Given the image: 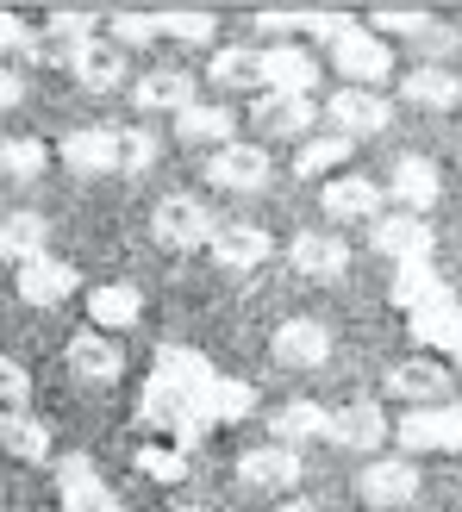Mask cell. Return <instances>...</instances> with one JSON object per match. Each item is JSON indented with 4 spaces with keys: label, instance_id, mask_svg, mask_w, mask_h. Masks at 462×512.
Masks as SVG:
<instances>
[{
    "label": "cell",
    "instance_id": "1",
    "mask_svg": "<svg viewBox=\"0 0 462 512\" xmlns=\"http://www.w3.org/2000/svg\"><path fill=\"white\" fill-rule=\"evenodd\" d=\"M150 157H157V138L150 132H107V125H94V132H75L63 138V163L69 169H82V175H138L150 169Z\"/></svg>",
    "mask_w": 462,
    "mask_h": 512
},
{
    "label": "cell",
    "instance_id": "2",
    "mask_svg": "<svg viewBox=\"0 0 462 512\" xmlns=\"http://www.w3.org/2000/svg\"><path fill=\"white\" fill-rule=\"evenodd\" d=\"M331 63H338V75L350 88H375V82H388V69H394V50L381 32H363V25H350V32L331 38Z\"/></svg>",
    "mask_w": 462,
    "mask_h": 512
},
{
    "label": "cell",
    "instance_id": "3",
    "mask_svg": "<svg viewBox=\"0 0 462 512\" xmlns=\"http://www.w3.org/2000/svg\"><path fill=\"white\" fill-rule=\"evenodd\" d=\"M150 232H157L163 250H194V244H213V219L194 194H169V200H157V213H150Z\"/></svg>",
    "mask_w": 462,
    "mask_h": 512
},
{
    "label": "cell",
    "instance_id": "4",
    "mask_svg": "<svg viewBox=\"0 0 462 512\" xmlns=\"http://www.w3.org/2000/svg\"><path fill=\"white\" fill-rule=\"evenodd\" d=\"M269 150L263 144H219L213 157H207V182L213 188H231V194H256V188H269Z\"/></svg>",
    "mask_w": 462,
    "mask_h": 512
},
{
    "label": "cell",
    "instance_id": "5",
    "mask_svg": "<svg viewBox=\"0 0 462 512\" xmlns=\"http://www.w3.org/2000/svg\"><path fill=\"white\" fill-rule=\"evenodd\" d=\"M325 119L338 125V138H369V132H388V119H394V107L381 100L375 88H338L325 100Z\"/></svg>",
    "mask_w": 462,
    "mask_h": 512
},
{
    "label": "cell",
    "instance_id": "6",
    "mask_svg": "<svg viewBox=\"0 0 462 512\" xmlns=\"http://www.w3.org/2000/svg\"><path fill=\"white\" fill-rule=\"evenodd\" d=\"M394 438L406 450H462V406H413Z\"/></svg>",
    "mask_w": 462,
    "mask_h": 512
},
{
    "label": "cell",
    "instance_id": "7",
    "mask_svg": "<svg viewBox=\"0 0 462 512\" xmlns=\"http://www.w3.org/2000/svg\"><path fill=\"white\" fill-rule=\"evenodd\" d=\"M269 356H275L281 369H319L325 356H331V331L319 319H288V325H275Z\"/></svg>",
    "mask_w": 462,
    "mask_h": 512
},
{
    "label": "cell",
    "instance_id": "8",
    "mask_svg": "<svg viewBox=\"0 0 462 512\" xmlns=\"http://www.w3.org/2000/svg\"><path fill=\"white\" fill-rule=\"evenodd\" d=\"M356 494L369 506H413L419 500V469L406 463V456H388V463H369L356 475Z\"/></svg>",
    "mask_w": 462,
    "mask_h": 512
},
{
    "label": "cell",
    "instance_id": "9",
    "mask_svg": "<svg viewBox=\"0 0 462 512\" xmlns=\"http://www.w3.org/2000/svg\"><path fill=\"white\" fill-rule=\"evenodd\" d=\"M69 69H75V82L82 88H125V50L113 38H75L69 50Z\"/></svg>",
    "mask_w": 462,
    "mask_h": 512
},
{
    "label": "cell",
    "instance_id": "10",
    "mask_svg": "<svg viewBox=\"0 0 462 512\" xmlns=\"http://www.w3.org/2000/svg\"><path fill=\"white\" fill-rule=\"evenodd\" d=\"M288 256H294V269L313 275V281H338V275H350V244H344L338 232H294Z\"/></svg>",
    "mask_w": 462,
    "mask_h": 512
},
{
    "label": "cell",
    "instance_id": "11",
    "mask_svg": "<svg viewBox=\"0 0 462 512\" xmlns=\"http://www.w3.org/2000/svg\"><path fill=\"white\" fill-rule=\"evenodd\" d=\"M369 244L406 269V263H425V256H431V225L413 219V213H394V219H375L369 225Z\"/></svg>",
    "mask_w": 462,
    "mask_h": 512
},
{
    "label": "cell",
    "instance_id": "12",
    "mask_svg": "<svg viewBox=\"0 0 462 512\" xmlns=\"http://www.w3.org/2000/svg\"><path fill=\"white\" fill-rule=\"evenodd\" d=\"M388 194L400 200V207L406 213H431V207H438V194H444V175H438V163H431V157H400L394 163V182H388Z\"/></svg>",
    "mask_w": 462,
    "mask_h": 512
},
{
    "label": "cell",
    "instance_id": "13",
    "mask_svg": "<svg viewBox=\"0 0 462 512\" xmlns=\"http://www.w3.org/2000/svg\"><path fill=\"white\" fill-rule=\"evenodd\" d=\"M238 481H244V488H294V481H300V450L256 444V450L238 456Z\"/></svg>",
    "mask_w": 462,
    "mask_h": 512
},
{
    "label": "cell",
    "instance_id": "14",
    "mask_svg": "<svg viewBox=\"0 0 462 512\" xmlns=\"http://www.w3.org/2000/svg\"><path fill=\"white\" fill-rule=\"evenodd\" d=\"M256 132L263 138H306V125H313V100L306 94H256Z\"/></svg>",
    "mask_w": 462,
    "mask_h": 512
},
{
    "label": "cell",
    "instance_id": "15",
    "mask_svg": "<svg viewBox=\"0 0 462 512\" xmlns=\"http://www.w3.org/2000/svg\"><path fill=\"white\" fill-rule=\"evenodd\" d=\"M331 444H344V450H375V444H388V413H381L375 400H350L331 413Z\"/></svg>",
    "mask_w": 462,
    "mask_h": 512
},
{
    "label": "cell",
    "instance_id": "16",
    "mask_svg": "<svg viewBox=\"0 0 462 512\" xmlns=\"http://www.w3.org/2000/svg\"><path fill=\"white\" fill-rule=\"evenodd\" d=\"M444 388H450V369L431 363V356H413V363H394V369H388V394L413 400V406H438Z\"/></svg>",
    "mask_w": 462,
    "mask_h": 512
},
{
    "label": "cell",
    "instance_id": "17",
    "mask_svg": "<svg viewBox=\"0 0 462 512\" xmlns=\"http://www.w3.org/2000/svg\"><path fill=\"white\" fill-rule=\"evenodd\" d=\"M319 200H325V213L331 219H381V188L369 182V175H338V182H325L319 188Z\"/></svg>",
    "mask_w": 462,
    "mask_h": 512
},
{
    "label": "cell",
    "instance_id": "18",
    "mask_svg": "<svg viewBox=\"0 0 462 512\" xmlns=\"http://www.w3.org/2000/svg\"><path fill=\"white\" fill-rule=\"evenodd\" d=\"M132 100H138L144 113H175V119H182L194 107V75H182V69H150L144 82L132 88Z\"/></svg>",
    "mask_w": 462,
    "mask_h": 512
},
{
    "label": "cell",
    "instance_id": "19",
    "mask_svg": "<svg viewBox=\"0 0 462 512\" xmlns=\"http://www.w3.org/2000/svg\"><path fill=\"white\" fill-rule=\"evenodd\" d=\"M213 88H269V50H250V44H231L213 57Z\"/></svg>",
    "mask_w": 462,
    "mask_h": 512
},
{
    "label": "cell",
    "instance_id": "20",
    "mask_svg": "<svg viewBox=\"0 0 462 512\" xmlns=\"http://www.w3.org/2000/svg\"><path fill=\"white\" fill-rule=\"evenodd\" d=\"M269 438H281V444H306V438H331V413L325 406H313V400H288V406H275L269 413Z\"/></svg>",
    "mask_w": 462,
    "mask_h": 512
},
{
    "label": "cell",
    "instance_id": "21",
    "mask_svg": "<svg viewBox=\"0 0 462 512\" xmlns=\"http://www.w3.org/2000/svg\"><path fill=\"white\" fill-rule=\"evenodd\" d=\"M44 238H50V225L44 213H7L0 219V263H38L44 256Z\"/></svg>",
    "mask_w": 462,
    "mask_h": 512
},
{
    "label": "cell",
    "instance_id": "22",
    "mask_svg": "<svg viewBox=\"0 0 462 512\" xmlns=\"http://www.w3.org/2000/svg\"><path fill=\"white\" fill-rule=\"evenodd\" d=\"M213 256L225 269H256V263H269V232H263V225H219V232H213Z\"/></svg>",
    "mask_w": 462,
    "mask_h": 512
},
{
    "label": "cell",
    "instance_id": "23",
    "mask_svg": "<svg viewBox=\"0 0 462 512\" xmlns=\"http://www.w3.org/2000/svg\"><path fill=\"white\" fill-rule=\"evenodd\" d=\"M69 288H75V269L57 263V256H38V263L19 269V294L32 306H57V300H69Z\"/></svg>",
    "mask_w": 462,
    "mask_h": 512
},
{
    "label": "cell",
    "instance_id": "24",
    "mask_svg": "<svg viewBox=\"0 0 462 512\" xmlns=\"http://www.w3.org/2000/svg\"><path fill=\"white\" fill-rule=\"evenodd\" d=\"M69 369L82 381H119V344L107 331H82V338H69Z\"/></svg>",
    "mask_w": 462,
    "mask_h": 512
},
{
    "label": "cell",
    "instance_id": "25",
    "mask_svg": "<svg viewBox=\"0 0 462 512\" xmlns=\"http://www.w3.org/2000/svg\"><path fill=\"white\" fill-rule=\"evenodd\" d=\"M319 88V63L300 44H275L269 50V94H306Z\"/></svg>",
    "mask_w": 462,
    "mask_h": 512
},
{
    "label": "cell",
    "instance_id": "26",
    "mask_svg": "<svg viewBox=\"0 0 462 512\" xmlns=\"http://www.w3.org/2000/svg\"><path fill=\"white\" fill-rule=\"evenodd\" d=\"M413 107H431V113H450L456 100H462V82L450 69H438V63H419L413 75H406V88H400Z\"/></svg>",
    "mask_w": 462,
    "mask_h": 512
},
{
    "label": "cell",
    "instance_id": "27",
    "mask_svg": "<svg viewBox=\"0 0 462 512\" xmlns=\"http://www.w3.org/2000/svg\"><path fill=\"white\" fill-rule=\"evenodd\" d=\"M88 313H94L100 331H125V325H138L144 300H138L132 281H107V288H94V294H88Z\"/></svg>",
    "mask_w": 462,
    "mask_h": 512
},
{
    "label": "cell",
    "instance_id": "28",
    "mask_svg": "<svg viewBox=\"0 0 462 512\" xmlns=\"http://www.w3.org/2000/svg\"><path fill=\"white\" fill-rule=\"evenodd\" d=\"M63 512H119V500L107 494V481L88 463H69L63 469Z\"/></svg>",
    "mask_w": 462,
    "mask_h": 512
},
{
    "label": "cell",
    "instance_id": "29",
    "mask_svg": "<svg viewBox=\"0 0 462 512\" xmlns=\"http://www.w3.org/2000/svg\"><path fill=\"white\" fill-rule=\"evenodd\" d=\"M231 125H238V119H231V107H219V100H194V107L175 119V138H188V144H213L219 138L225 144Z\"/></svg>",
    "mask_w": 462,
    "mask_h": 512
},
{
    "label": "cell",
    "instance_id": "30",
    "mask_svg": "<svg viewBox=\"0 0 462 512\" xmlns=\"http://www.w3.org/2000/svg\"><path fill=\"white\" fill-rule=\"evenodd\" d=\"M0 444H7L13 456H25V463H44V456H50V431L38 419H25V413H7V419H0Z\"/></svg>",
    "mask_w": 462,
    "mask_h": 512
},
{
    "label": "cell",
    "instance_id": "31",
    "mask_svg": "<svg viewBox=\"0 0 462 512\" xmlns=\"http://www.w3.org/2000/svg\"><path fill=\"white\" fill-rule=\"evenodd\" d=\"M394 300H400V306H419V313H425V306H444L438 269H431V263H406L400 281H394Z\"/></svg>",
    "mask_w": 462,
    "mask_h": 512
},
{
    "label": "cell",
    "instance_id": "32",
    "mask_svg": "<svg viewBox=\"0 0 462 512\" xmlns=\"http://www.w3.org/2000/svg\"><path fill=\"white\" fill-rule=\"evenodd\" d=\"M344 157H350V138H306L294 150V175H300V182H319V175L338 169Z\"/></svg>",
    "mask_w": 462,
    "mask_h": 512
},
{
    "label": "cell",
    "instance_id": "33",
    "mask_svg": "<svg viewBox=\"0 0 462 512\" xmlns=\"http://www.w3.org/2000/svg\"><path fill=\"white\" fill-rule=\"evenodd\" d=\"M38 169H44V144H38V138H7V144H0V175L32 182Z\"/></svg>",
    "mask_w": 462,
    "mask_h": 512
},
{
    "label": "cell",
    "instance_id": "34",
    "mask_svg": "<svg viewBox=\"0 0 462 512\" xmlns=\"http://www.w3.org/2000/svg\"><path fill=\"white\" fill-rule=\"evenodd\" d=\"M157 19H163V38H182V44L213 38V13H200V7H175V13H157Z\"/></svg>",
    "mask_w": 462,
    "mask_h": 512
},
{
    "label": "cell",
    "instance_id": "35",
    "mask_svg": "<svg viewBox=\"0 0 462 512\" xmlns=\"http://www.w3.org/2000/svg\"><path fill=\"white\" fill-rule=\"evenodd\" d=\"M163 19L157 13H113V44H157Z\"/></svg>",
    "mask_w": 462,
    "mask_h": 512
},
{
    "label": "cell",
    "instance_id": "36",
    "mask_svg": "<svg viewBox=\"0 0 462 512\" xmlns=\"http://www.w3.org/2000/svg\"><path fill=\"white\" fill-rule=\"evenodd\" d=\"M425 25H431L425 7H381L369 32H425Z\"/></svg>",
    "mask_w": 462,
    "mask_h": 512
},
{
    "label": "cell",
    "instance_id": "37",
    "mask_svg": "<svg viewBox=\"0 0 462 512\" xmlns=\"http://www.w3.org/2000/svg\"><path fill=\"white\" fill-rule=\"evenodd\" d=\"M250 388L244 381H213V413H225V419H238V413H250Z\"/></svg>",
    "mask_w": 462,
    "mask_h": 512
},
{
    "label": "cell",
    "instance_id": "38",
    "mask_svg": "<svg viewBox=\"0 0 462 512\" xmlns=\"http://www.w3.org/2000/svg\"><path fill=\"white\" fill-rule=\"evenodd\" d=\"M25 388H32V381H25V369L13 363V356H0V406H19Z\"/></svg>",
    "mask_w": 462,
    "mask_h": 512
},
{
    "label": "cell",
    "instance_id": "39",
    "mask_svg": "<svg viewBox=\"0 0 462 512\" xmlns=\"http://www.w3.org/2000/svg\"><path fill=\"white\" fill-rule=\"evenodd\" d=\"M419 50H425V57H450V50H456V32H450V25H425V32H419Z\"/></svg>",
    "mask_w": 462,
    "mask_h": 512
},
{
    "label": "cell",
    "instance_id": "40",
    "mask_svg": "<svg viewBox=\"0 0 462 512\" xmlns=\"http://www.w3.org/2000/svg\"><path fill=\"white\" fill-rule=\"evenodd\" d=\"M144 469H150V475H169V481H175V475H182L188 463H182L175 450H169V456H163V450H144Z\"/></svg>",
    "mask_w": 462,
    "mask_h": 512
},
{
    "label": "cell",
    "instance_id": "41",
    "mask_svg": "<svg viewBox=\"0 0 462 512\" xmlns=\"http://www.w3.org/2000/svg\"><path fill=\"white\" fill-rule=\"evenodd\" d=\"M19 94H25V88H19V75H13V69H0V113L19 107Z\"/></svg>",
    "mask_w": 462,
    "mask_h": 512
},
{
    "label": "cell",
    "instance_id": "42",
    "mask_svg": "<svg viewBox=\"0 0 462 512\" xmlns=\"http://www.w3.org/2000/svg\"><path fill=\"white\" fill-rule=\"evenodd\" d=\"M19 38H25V25L13 13H0V50H19Z\"/></svg>",
    "mask_w": 462,
    "mask_h": 512
},
{
    "label": "cell",
    "instance_id": "43",
    "mask_svg": "<svg viewBox=\"0 0 462 512\" xmlns=\"http://www.w3.org/2000/svg\"><path fill=\"white\" fill-rule=\"evenodd\" d=\"M50 25H57V32H82V38H88V13H57Z\"/></svg>",
    "mask_w": 462,
    "mask_h": 512
},
{
    "label": "cell",
    "instance_id": "44",
    "mask_svg": "<svg viewBox=\"0 0 462 512\" xmlns=\"http://www.w3.org/2000/svg\"><path fill=\"white\" fill-rule=\"evenodd\" d=\"M275 512H319V506H313V500H281Z\"/></svg>",
    "mask_w": 462,
    "mask_h": 512
},
{
    "label": "cell",
    "instance_id": "45",
    "mask_svg": "<svg viewBox=\"0 0 462 512\" xmlns=\"http://www.w3.org/2000/svg\"><path fill=\"white\" fill-rule=\"evenodd\" d=\"M175 512H219V506H175Z\"/></svg>",
    "mask_w": 462,
    "mask_h": 512
},
{
    "label": "cell",
    "instance_id": "46",
    "mask_svg": "<svg viewBox=\"0 0 462 512\" xmlns=\"http://www.w3.org/2000/svg\"><path fill=\"white\" fill-rule=\"evenodd\" d=\"M456 356H462V350H456Z\"/></svg>",
    "mask_w": 462,
    "mask_h": 512
}]
</instances>
